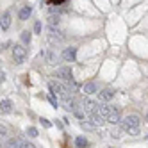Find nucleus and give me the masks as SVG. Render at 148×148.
I'll return each mask as SVG.
<instances>
[{
	"label": "nucleus",
	"mask_w": 148,
	"mask_h": 148,
	"mask_svg": "<svg viewBox=\"0 0 148 148\" xmlns=\"http://www.w3.org/2000/svg\"><path fill=\"white\" fill-rule=\"evenodd\" d=\"M111 134H112V137H120V130H112Z\"/></svg>",
	"instance_id": "obj_27"
},
{
	"label": "nucleus",
	"mask_w": 148,
	"mask_h": 148,
	"mask_svg": "<svg viewBox=\"0 0 148 148\" xmlns=\"http://www.w3.org/2000/svg\"><path fill=\"white\" fill-rule=\"evenodd\" d=\"M84 93H86V95H93V93H97L98 89H97V84H95V82H88V84H84Z\"/></svg>",
	"instance_id": "obj_12"
},
{
	"label": "nucleus",
	"mask_w": 148,
	"mask_h": 148,
	"mask_svg": "<svg viewBox=\"0 0 148 148\" xmlns=\"http://www.w3.org/2000/svg\"><path fill=\"white\" fill-rule=\"evenodd\" d=\"M13 57H14V62L16 64H22L27 57V48L23 45H14L13 47Z\"/></svg>",
	"instance_id": "obj_3"
},
{
	"label": "nucleus",
	"mask_w": 148,
	"mask_h": 148,
	"mask_svg": "<svg viewBox=\"0 0 148 148\" xmlns=\"http://www.w3.org/2000/svg\"><path fill=\"white\" fill-rule=\"evenodd\" d=\"M127 132H129L130 136H137V134H139V129H130V130H127Z\"/></svg>",
	"instance_id": "obj_23"
},
{
	"label": "nucleus",
	"mask_w": 148,
	"mask_h": 148,
	"mask_svg": "<svg viewBox=\"0 0 148 148\" xmlns=\"http://www.w3.org/2000/svg\"><path fill=\"white\" fill-rule=\"evenodd\" d=\"M146 123H148V114H146Z\"/></svg>",
	"instance_id": "obj_29"
},
{
	"label": "nucleus",
	"mask_w": 148,
	"mask_h": 148,
	"mask_svg": "<svg viewBox=\"0 0 148 148\" xmlns=\"http://www.w3.org/2000/svg\"><path fill=\"white\" fill-rule=\"evenodd\" d=\"M80 127H82L84 130H93V129H97V127H95L93 123H89V121H82V123H80Z\"/></svg>",
	"instance_id": "obj_19"
},
{
	"label": "nucleus",
	"mask_w": 148,
	"mask_h": 148,
	"mask_svg": "<svg viewBox=\"0 0 148 148\" xmlns=\"http://www.w3.org/2000/svg\"><path fill=\"white\" fill-rule=\"evenodd\" d=\"M27 134H29V137H36V136H38V130L34 129V127H29V129H27Z\"/></svg>",
	"instance_id": "obj_20"
},
{
	"label": "nucleus",
	"mask_w": 148,
	"mask_h": 148,
	"mask_svg": "<svg viewBox=\"0 0 148 148\" xmlns=\"http://www.w3.org/2000/svg\"><path fill=\"white\" fill-rule=\"evenodd\" d=\"M22 41H23L25 45L30 43V32H29V30H23V32H22Z\"/></svg>",
	"instance_id": "obj_18"
},
{
	"label": "nucleus",
	"mask_w": 148,
	"mask_h": 148,
	"mask_svg": "<svg viewBox=\"0 0 148 148\" xmlns=\"http://www.w3.org/2000/svg\"><path fill=\"white\" fill-rule=\"evenodd\" d=\"M22 148H34V145H30V143H23Z\"/></svg>",
	"instance_id": "obj_26"
},
{
	"label": "nucleus",
	"mask_w": 148,
	"mask_h": 148,
	"mask_svg": "<svg viewBox=\"0 0 148 148\" xmlns=\"http://www.w3.org/2000/svg\"><path fill=\"white\" fill-rule=\"evenodd\" d=\"M5 139H7V130L4 125H0V143H4Z\"/></svg>",
	"instance_id": "obj_17"
},
{
	"label": "nucleus",
	"mask_w": 148,
	"mask_h": 148,
	"mask_svg": "<svg viewBox=\"0 0 148 148\" xmlns=\"http://www.w3.org/2000/svg\"><path fill=\"white\" fill-rule=\"evenodd\" d=\"M114 98V91L112 89H103V91H98V100L103 102V103H107Z\"/></svg>",
	"instance_id": "obj_7"
},
{
	"label": "nucleus",
	"mask_w": 148,
	"mask_h": 148,
	"mask_svg": "<svg viewBox=\"0 0 148 148\" xmlns=\"http://www.w3.org/2000/svg\"><path fill=\"white\" fill-rule=\"evenodd\" d=\"M61 57L64 59L66 62H73V61H75V57H77V48H75V47L66 48L64 52H62V56H61Z\"/></svg>",
	"instance_id": "obj_6"
},
{
	"label": "nucleus",
	"mask_w": 148,
	"mask_h": 148,
	"mask_svg": "<svg viewBox=\"0 0 148 148\" xmlns=\"http://www.w3.org/2000/svg\"><path fill=\"white\" fill-rule=\"evenodd\" d=\"M22 145H23V141L20 137H11V139H7L5 148H22Z\"/></svg>",
	"instance_id": "obj_9"
},
{
	"label": "nucleus",
	"mask_w": 148,
	"mask_h": 148,
	"mask_svg": "<svg viewBox=\"0 0 148 148\" xmlns=\"http://www.w3.org/2000/svg\"><path fill=\"white\" fill-rule=\"evenodd\" d=\"M48 2H50V4H57V5H59V4H62V2H66V0H48Z\"/></svg>",
	"instance_id": "obj_25"
},
{
	"label": "nucleus",
	"mask_w": 148,
	"mask_h": 148,
	"mask_svg": "<svg viewBox=\"0 0 148 148\" xmlns=\"http://www.w3.org/2000/svg\"><path fill=\"white\" fill-rule=\"evenodd\" d=\"M75 145H77V148H86L88 146V139L84 136H79L77 139H75Z\"/></svg>",
	"instance_id": "obj_15"
},
{
	"label": "nucleus",
	"mask_w": 148,
	"mask_h": 148,
	"mask_svg": "<svg viewBox=\"0 0 148 148\" xmlns=\"http://www.w3.org/2000/svg\"><path fill=\"white\" fill-rule=\"evenodd\" d=\"M48 89H50L52 95H56V97H59L61 100H64V102L70 100V97H71V89L68 86H64V84L57 82V80H52L48 84Z\"/></svg>",
	"instance_id": "obj_1"
},
{
	"label": "nucleus",
	"mask_w": 148,
	"mask_h": 148,
	"mask_svg": "<svg viewBox=\"0 0 148 148\" xmlns=\"http://www.w3.org/2000/svg\"><path fill=\"white\" fill-rule=\"evenodd\" d=\"M9 25H11V13H4L2 18H0V27H2L4 30H7Z\"/></svg>",
	"instance_id": "obj_10"
},
{
	"label": "nucleus",
	"mask_w": 148,
	"mask_h": 148,
	"mask_svg": "<svg viewBox=\"0 0 148 148\" xmlns=\"http://www.w3.org/2000/svg\"><path fill=\"white\" fill-rule=\"evenodd\" d=\"M30 13H32V7L30 5H25L22 11H20V20H27L30 16Z\"/></svg>",
	"instance_id": "obj_14"
},
{
	"label": "nucleus",
	"mask_w": 148,
	"mask_h": 148,
	"mask_svg": "<svg viewBox=\"0 0 148 148\" xmlns=\"http://www.w3.org/2000/svg\"><path fill=\"white\" fill-rule=\"evenodd\" d=\"M34 32H36V34L41 32V22H36V25H34Z\"/></svg>",
	"instance_id": "obj_22"
},
{
	"label": "nucleus",
	"mask_w": 148,
	"mask_h": 148,
	"mask_svg": "<svg viewBox=\"0 0 148 148\" xmlns=\"http://www.w3.org/2000/svg\"><path fill=\"white\" fill-rule=\"evenodd\" d=\"M41 123H43V127H47V129L50 127V121H48V120H45V118H41Z\"/></svg>",
	"instance_id": "obj_24"
},
{
	"label": "nucleus",
	"mask_w": 148,
	"mask_h": 148,
	"mask_svg": "<svg viewBox=\"0 0 148 148\" xmlns=\"http://www.w3.org/2000/svg\"><path fill=\"white\" fill-rule=\"evenodd\" d=\"M114 111V107L112 105H107V103H103V105H98V112H100V116L107 121V118H109V114Z\"/></svg>",
	"instance_id": "obj_8"
},
{
	"label": "nucleus",
	"mask_w": 148,
	"mask_h": 148,
	"mask_svg": "<svg viewBox=\"0 0 148 148\" xmlns=\"http://www.w3.org/2000/svg\"><path fill=\"white\" fill-rule=\"evenodd\" d=\"M139 116H136V114H129V116H125V118L121 120V125H123V129L125 130H130V129H139Z\"/></svg>",
	"instance_id": "obj_2"
},
{
	"label": "nucleus",
	"mask_w": 148,
	"mask_h": 148,
	"mask_svg": "<svg viewBox=\"0 0 148 148\" xmlns=\"http://www.w3.org/2000/svg\"><path fill=\"white\" fill-rule=\"evenodd\" d=\"M56 77L57 79H61V80H71L73 79V73H71V68H68V66H64V68H59L57 71H56Z\"/></svg>",
	"instance_id": "obj_5"
},
{
	"label": "nucleus",
	"mask_w": 148,
	"mask_h": 148,
	"mask_svg": "<svg viewBox=\"0 0 148 148\" xmlns=\"http://www.w3.org/2000/svg\"><path fill=\"white\" fill-rule=\"evenodd\" d=\"M48 39H50V43H61L62 41V34H61V30L57 27H48Z\"/></svg>",
	"instance_id": "obj_4"
},
{
	"label": "nucleus",
	"mask_w": 148,
	"mask_h": 148,
	"mask_svg": "<svg viewBox=\"0 0 148 148\" xmlns=\"http://www.w3.org/2000/svg\"><path fill=\"white\" fill-rule=\"evenodd\" d=\"M107 121H111V123H118V121H121V114H120V109H116V107H114V111L109 114Z\"/></svg>",
	"instance_id": "obj_11"
},
{
	"label": "nucleus",
	"mask_w": 148,
	"mask_h": 148,
	"mask_svg": "<svg viewBox=\"0 0 148 148\" xmlns=\"http://www.w3.org/2000/svg\"><path fill=\"white\" fill-rule=\"evenodd\" d=\"M146 139H148V136H146Z\"/></svg>",
	"instance_id": "obj_30"
},
{
	"label": "nucleus",
	"mask_w": 148,
	"mask_h": 148,
	"mask_svg": "<svg viewBox=\"0 0 148 148\" xmlns=\"http://www.w3.org/2000/svg\"><path fill=\"white\" fill-rule=\"evenodd\" d=\"M4 80V71H0V82Z\"/></svg>",
	"instance_id": "obj_28"
},
{
	"label": "nucleus",
	"mask_w": 148,
	"mask_h": 148,
	"mask_svg": "<svg viewBox=\"0 0 148 148\" xmlns=\"http://www.w3.org/2000/svg\"><path fill=\"white\" fill-rule=\"evenodd\" d=\"M48 100L52 102V105H54V107H57V98H56V95L50 93V95H48Z\"/></svg>",
	"instance_id": "obj_21"
},
{
	"label": "nucleus",
	"mask_w": 148,
	"mask_h": 148,
	"mask_svg": "<svg viewBox=\"0 0 148 148\" xmlns=\"http://www.w3.org/2000/svg\"><path fill=\"white\" fill-rule=\"evenodd\" d=\"M48 23H50V27H56V25H59V16H56V14L48 16Z\"/></svg>",
	"instance_id": "obj_16"
},
{
	"label": "nucleus",
	"mask_w": 148,
	"mask_h": 148,
	"mask_svg": "<svg viewBox=\"0 0 148 148\" xmlns=\"http://www.w3.org/2000/svg\"><path fill=\"white\" fill-rule=\"evenodd\" d=\"M0 111H2V112H11L13 111L11 100H2V102H0Z\"/></svg>",
	"instance_id": "obj_13"
}]
</instances>
